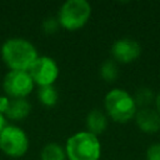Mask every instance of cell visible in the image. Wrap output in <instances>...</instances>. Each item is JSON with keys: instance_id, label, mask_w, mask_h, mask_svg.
Listing matches in <instances>:
<instances>
[{"instance_id": "obj_1", "label": "cell", "mask_w": 160, "mask_h": 160, "mask_svg": "<svg viewBox=\"0 0 160 160\" xmlns=\"http://www.w3.org/2000/svg\"><path fill=\"white\" fill-rule=\"evenodd\" d=\"M1 59L10 70L28 71L38 59L36 48L26 39L10 38L5 40L0 49Z\"/></svg>"}, {"instance_id": "obj_2", "label": "cell", "mask_w": 160, "mask_h": 160, "mask_svg": "<svg viewBox=\"0 0 160 160\" xmlns=\"http://www.w3.org/2000/svg\"><path fill=\"white\" fill-rule=\"evenodd\" d=\"M64 148L68 160H99L101 156L99 138L86 130L71 135Z\"/></svg>"}, {"instance_id": "obj_3", "label": "cell", "mask_w": 160, "mask_h": 160, "mask_svg": "<svg viewBox=\"0 0 160 160\" xmlns=\"http://www.w3.org/2000/svg\"><path fill=\"white\" fill-rule=\"evenodd\" d=\"M104 106L108 116H110L114 121L121 124L134 119L138 111L132 95H130L126 90L119 88L110 90L105 95Z\"/></svg>"}, {"instance_id": "obj_4", "label": "cell", "mask_w": 160, "mask_h": 160, "mask_svg": "<svg viewBox=\"0 0 160 160\" xmlns=\"http://www.w3.org/2000/svg\"><path fill=\"white\" fill-rule=\"evenodd\" d=\"M91 16V5L86 0H68L58 12V20L61 28L75 31L81 29Z\"/></svg>"}, {"instance_id": "obj_5", "label": "cell", "mask_w": 160, "mask_h": 160, "mask_svg": "<svg viewBox=\"0 0 160 160\" xmlns=\"http://www.w3.org/2000/svg\"><path fill=\"white\" fill-rule=\"evenodd\" d=\"M29 149L26 132L16 125H5L0 131V150L10 158H21Z\"/></svg>"}, {"instance_id": "obj_6", "label": "cell", "mask_w": 160, "mask_h": 160, "mask_svg": "<svg viewBox=\"0 0 160 160\" xmlns=\"http://www.w3.org/2000/svg\"><path fill=\"white\" fill-rule=\"evenodd\" d=\"M34 81L28 71L10 70L2 80L5 95L10 99H24L34 90Z\"/></svg>"}, {"instance_id": "obj_7", "label": "cell", "mask_w": 160, "mask_h": 160, "mask_svg": "<svg viewBox=\"0 0 160 160\" xmlns=\"http://www.w3.org/2000/svg\"><path fill=\"white\" fill-rule=\"evenodd\" d=\"M59 65L58 62L46 55L38 56V59L32 62L28 72L30 74L32 81L39 88L54 85L59 76Z\"/></svg>"}, {"instance_id": "obj_8", "label": "cell", "mask_w": 160, "mask_h": 160, "mask_svg": "<svg viewBox=\"0 0 160 160\" xmlns=\"http://www.w3.org/2000/svg\"><path fill=\"white\" fill-rule=\"evenodd\" d=\"M110 51L112 55V60L121 64H130L140 56L141 46L136 40L131 38H121L111 45Z\"/></svg>"}, {"instance_id": "obj_9", "label": "cell", "mask_w": 160, "mask_h": 160, "mask_svg": "<svg viewBox=\"0 0 160 160\" xmlns=\"http://www.w3.org/2000/svg\"><path fill=\"white\" fill-rule=\"evenodd\" d=\"M135 122L138 128L146 134H154L160 130V115L155 109H139L135 114Z\"/></svg>"}, {"instance_id": "obj_10", "label": "cell", "mask_w": 160, "mask_h": 160, "mask_svg": "<svg viewBox=\"0 0 160 160\" xmlns=\"http://www.w3.org/2000/svg\"><path fill=\"white\" fill-rule=\"evenodd\" d=\"M86 131L99 136L108 128V115L100 109H92L86 115Z\"/></svg>"}, {"instance_id": "obj_11", "label": "cell", "mask_w": 160, "mask_h": 160, "mask_svg": "<svg viewBox=\"0 0 160 160\" xmlns=\"http://www.w3.org/2000/svg\"><path fill=\"white\" fill-rule=\"evenodd\" d=\"M31 111V105L30 102L26 100V98L24 99H10L9 102V108L5 111L4 116L8 119H11L14 121H19L25 119Z\"/></svg>"}, {"instance_id": "obj_12", "label": "cell", "mask_w": 160, "mask_h": 160, "mask_svg": "<svg viewBox=\"0 0 160 160\" xmlns=\"http://www.w3.org/2000/svg\"><path fill=\"white\" fill-rule=\"evenodd\" d=\"M66 159L68 158H66L65 148L56 142L46 144L40 152V160H66Z\"/></svg>"}, {"instance_id": "obj_13", "label": "cell", "mask_w": 160, "mask_h": 160, "mask_svg": "<svg viewBox=\"0 0 160 160\" xmlns=\"http://www.w3.org/2000/svg\"><path fill=\"white\" fill-rule=\"evenodd\" d=\"M38 99L45 106H54L59 100V92L54 85L41 86L38 90Z\"/></svg>"}, {"instance_id": "obj_14", "label": "cell", "mask_w": 160, "mask_h": 160, "mask_svg": "<svg viewBox=\"0 0 160 160\" xmlns=\"http://www.w3.org/2000/svg\"><path fill=\"white\" fill-rule=\"evenodd\" d=\"M100 76L102 78V80H105L106 82H112L118 79L119 76V68L115 60L112 59H108L105 60L101 66H100Z\"/></svg>"}, {"instance_id": "obj_15", "label": "cell", "mask_w": 160, "mask_h": 160, "mask_svg": "<svg viewBox=\"0 0 160 160\" xmlns=\"http://www.w3.org/2000/svg\"><path fill=\"white\" fill-rule=\"evenodd\" d=\"M132 98H134V101L136 104V108L140 106V109L149 108V105L155 100V95H154L152 90L150 88H146V86L139 88L135 91V95Z\"/></svg>"}, {"instance_id": "obj_16", "label": "cell", "mask_w": 160, "mask_h": 160, "mask_svg": "<svg viewBox=\"0 0 160 160\" xmlns=\"http://www.w3.org/2000/svg\"><path fill=\"white\" fill-rule=\"evenodd\" d=\"M60 28L59 20L56 16H49L42 21V29L46 34H54Z\"/></svg>"}, {"instance_id": "obj_17", "label": "cell", "mask_w": 160, "mask_h": 160, "mask_svg": "<svg viewBox=\"0 0 160 160\" xmlns=\"http://www.w3.org/2000/svg\"><path fill=\"white\" fill-rule=\"evenodd\" d=\"M145 158L146 160H160V144L150 145L146 150Z\"/></svg>"}, {"instance_id": "obj_18", "label": "cell", "mask_w": 160, "mask_h": 160, "mask_svg": "<svg viewBox=\"0 0 160 160\" xmlns=\"http://www.w3.org/2000/svg\"><path fill=\"white\" fill-rule=\"evenodd\" d=\"M9 102H10V98H8L6 95H1L0 96V112L5 114V111L9 108Z\"/></svg>"}, {"instance_id": "obj_19", "label": "cell", "mask_w": 160, "mask_h": 160, "mask_svg": "<svg viewBox=\"0 0 160 160\" xmlns=\"http://www.w3.org/2000/svg\"><path fill=\"white\" fill-rule=\"evenodd\" d=\"M154 104H155V110H156V111H158V114L160 115V92H159L158 95H155Z\"/></svg>"}, {"instance_id": "obj_20", "label": "cell", "mask_w": 160, "mask_h": 160, "mask_svg": "<svg viewBox=\"0 0 160 160\" xmlns=\"http://www.w3.org/2000/svg\"><path fill=\"white\" fill-rule=\"evenodd\" d=\"M5 119H6V118L4 116V114L0 112V131H1V130L4 129V126L6 125V124H5Z\"/></svg>"}]
</instances>
